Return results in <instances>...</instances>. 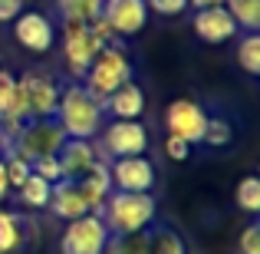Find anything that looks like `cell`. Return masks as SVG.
I'll list each match as a JSON object with an SVG mask.
<instances>
[{
  "label": "cell",
  "mask_w": 260,
  "mask_h": 254,
  "mask_svg": "<svg viewBox=\"0 0 260 254\" xmlns=\"http://www.w3.org/2000/svg\"><path fill=\"white\" fill-rule=\"evenodd\" d=\"M53 119L63 126L66 139H95L106 122V109L86 93L83 83L73 79L70 86H59V102Z\"/></svg>",
  "instance_id": "1"
},
{
  "label": "cell",
  "mask_w": 260,
  "mask_h": 254,
  "mask_svg": "<svg viewBox=\"0 0 260 254\" xmlns=\"http://www.w3.org/2000/svg\"><path fill=\"white\" fill-rule=\"evenodd\" d=\"M99 215L109 235H135V231L152 228L155 215H158V202L152 191H112Z\"/></svg>",
  "instance_id": "2"
},
{
  "label": "cell",
  "mask_w": 260,
  "mask_h": 254,
  "mask_svg": "<svg viewBox=\"0 0 260 254\" xmlns=\"http://www.w3.org/2000/svg\"><path fill=\"white\" fill-rule=\"evenodd\" d=\"M128 79H132V60H128V53L119 43H112V46H102L95 53V60L89 63V70L83 76V86L99 106H106L109 96L119 86H125Z\"/></svg>",
  "instance_id": "3"
},
{
  "label": "cell",
  "mask_w": 260,
  "mask_h": 254,
  "mask_svg": "<svg viewBox=\"0 0 260 254\" xmlns=\"http://www.w3.org/2000/svg\"><path fill=\"white\" fill-rule=\"evenodd\" d=\"M66 142V132L56 119H30L20 135L10 142L7 152H17L23 155L26 162H37V159H46V155H56Z\"/></svg>",
  "instance_id": "4"
},
{
  "label": "cell",
  "mask_w": 260,
  "mask_h": 254,
  "mask_svg": "<svg viewBox=\"0 0 260 254\" xmlns=\"http://www.w3.org/2000/svg\"><path fill=\"white\" fill-rule=\"evenodd\" d=\"M109 241V228L102 215L89 211L73 221H66L63 235H59V254H102Z\"/></svg>",
  "instance_id": "5"
},
{
  "label": "cell",
  "mask_w": 260,
  "mask_h": 254,
  "mask_svg": "<svg viewBox=\"0 0 260 254\" xmlns=\"http://www.w3.org/2000/svg\"><path fill=\"white\" fill-rule=\"evenodd\" d=\"M145 149H148V129L139 119H115L102 129V152L109 159L145 155Z\"/></svg>",
  "instance_id": "6"
},
{
  "label": "cell",
  "mask_w": 260,
  "mask_h": 254,
  "mask_svg": "<svg viewBox=\"0 0 260 254\" xmlns=\"http://www.w3.org/2000/svg\"><path fill=\"white\" fill-rule=\"evenodd\" d=\"M102 46L95 43V37L89 33V23H66L63 20V60H66V70L76 83H83L89 63L95 60Z\"/></svg>",
  "instance_id": "7"
},
{
  "label": "cell",
  "mask_w": 260,
  "mask_h": 254,
  "mask_svg": "<svg viewBox=\"0 0 260 254\" xmlns=\"http://www.w3.org/2000/svg\"><path fill=\"white\" fill-rule=\"evenodd\" d=\"M13 37L26 53L43 57L56 46V23L43 10H20V17H13Z\"/></svg>",
  "instance_id": "8"
},
{
  "label": "cell",
  "mask_w": 260,
  "mask_h": 254,
  "mask_svg": "<svg viewBox=\"0 0 260 254\" xmlns=\"http://www.w3.org/2000/svg\"><path fill=\"white\" fill-rule=\"evenodd\" d=\"M102 20L112 30V37H135V33L145 30L148 23V7L145 0H102Z\"/></svg>",
  "instance_id": "9"
},
{
  "label": "cell",
  "mask_w": 260,
  "mask_h": 254,
  "mask_svg": "<svg viewBox=\"0 0 260 254\" xmlns=\"http://www.w3.org/2000/svg\"><path fill=\"white\" fill-rule=\"evenodd\" d=\"M20 89L26 96V106H30V119H53L56 116V102H59V86L53 76L40 70H30L17 79Z\"/></svg>",
  "instance_id": "10"
},
{
  "label": "cell",
  "mask_w": 260,
  "mask_h": 254,
  "mask_svg": "<svg viewBox=\"0 0 260 254\" xmlns=\"http://www.w3.org/2000/svg\"><path fill=\"white\" fill-rule=\"evenodd\" d=\"M155 165L145 155H128V159L109 162V182L115 191H152L155 188Z\"/></svg>",
  "instance_id": "11"
},
{
  "label": "cell",
  "mask_w": 260,
  "mask_h": 254,
  "mask_svg": "<svg viewBox=\"0 0 260 254\" xmlns=\"http://www.w3.org/2000/svg\"><path fill=\"white\" fill-rule=\"evenodd\" d=\"M204 122H208V112H204L194 99H175V102H168V109H165L168 135H178V139H184L188 146L201 142Z\"/></svg>",
  "instance_id": "12"
},
{
  "label": "cell",
  "mask_w": 260,
  "mask_h": 254,
  "mask_svg": "<svg viewBox=\"0 0 260 254\" xmlns=\"http://www.w3.org/2000/svg\"><path fill=\"white\" fill-rule=\"evenodd\" d=\"M191 30H194V37L201 40V43H208V46H221V43H231L234 37H241L234 17H231L224 7L194 10V17H191Z\"/></svg>",
  "instance_id": "13"
},
{
  "label": "cell",
  "mask_w": 260,
  "mask_h": 254,
  "mask_svg": "<svg viewBox=\"0 0 260 254\" xmlns=\"http://www.w3.org/2000/svg\"><path fill=\"white\" fill-rule=\"evenodd\" d=\"M63 178H83L89 168L99 162V149L92 146V139H66L63 149L56 152Z\"/></svg>",
  "instance_id": "14"
},
{
  "label": "cell",
  "mask_w": 260,
  "mask_h": 254,
  "mask_svg": "<svg viewBox=\"0 0 260 254\" xmlns=\"http://www.w3.org/2000/svg\"><path fill=\"white\" fill-rule=\"evenodd\" d=\"M46 208H50L56 218H63V221H73V218H79V215H89V205H86V198L79 195L76 178H63V182L53 185L50 205H46Z\"/></svg>",
  "instance_id": "15"
},
{
  "label": "cell",
  "mask_w": 260,
  "mask_h": 254,
  "mask_svg": "<svg viewBox=\"0 0 260 254\" xmlns=\"http://www.w3.org/2000/svg\"><path fill=\"white\" fill-rule=\"evenodd\" d=\"M76 188H79V195L86 198L89 211H95V215H99L102 205H106V198L112 195V182H109V162L99 159L83 178H76Z\"/></svg>",
  "instance_id": "16"
},
{
  "label": "cell",
  "mask_w": 260,
  "mask_h": 254,
  "mask_svg": "<svg viewBox=\"0 0 260 254\" xmlns=\"http://www.w3.org/2000/svg\"><path fill=\"white\" fill-rule=\"evenodd\" d=\"M102 109H106L112 119H139V116L145 112V89L135 83V79H128L125 86H119L109 96Z\"/></svg>",
  "instance_id": "17"
},
{
  "label": "cell",
  "mask_w": 260,
  "mask_h": 254,
  "mask_svg": "<svg viewBox=\"0 0 260 254\" xmlns=\"http://www.w3.org/2000/svg\"><path fill=\"white\" fill-rule=\"evenodd\" d=\"M224 10L234 17L237 30L260 33V0H224Z\"/></svg>",
  "instance_id": "18"
},
{
  "label": "cell",
  "mask_w": 260,
  "mask_h": 254,
  "mask_svg": "<svg viewBox=\"0 0 260 254\" xmlns=\"http://www.w3.org/2000/svg\"><path fill=\"white\" fill-rule=\"evenodd\" d=\"M56 10L66 23H92L102 13V0H56Z\"/></svg>",
  "instance_id": "19"
},
{
  "label": "cell",
  "mask_w": 260,
  "mask_h": 254,
  "mask_svg": "<svg viewBox=\"0 0 260 254\" xmlns=\"http://www.w3.org/2000/svg\"><path fill=\"white\" fill-rule=\"evenodd\" d=\"M23 218L0 208V254H17L23 244Z\"/></svg>",
  "instance_id": "20"
},
{
  "label": "cell",
  "mask_w": 260,
  "mask_h": 254,
  "mask_svg": "<svg viewBox=\"0 0 260 254\" xmlns=\"http://www.w3.org/2000/svg\"><path fill=\"white\" fill-rule=\"evenodd\" d=\"M50 191H53V185L46 182V178H40V175H30L23 185L17 188V198H20V205L23 208H46L50 205Z\"/></svg>",
  "instance_id": "21"
},
{
  "label": "cell",
  "mask_w": 260,
  "mask_h": 254,
  "mask_svg": "<svg viewBox=\"0 0 260 254\" xmlns=\"http://www.w3.org/2000/svg\"><path fill=\"white\" fill-rule=\"evenodd\" d=\"M148 254H188V244L175 228H152L148 231Z\"/></svg>",
  "instance_id": "22"
},
{
  "label": "cell",
  "mask_w": 260,
  "mask_h": 254,
  "mask_svg": "<svg viewBox=\"0 0 260 254\" xmlns=\"http://www.w3.org/2000/svg\"><path fill=\"white\" fill-rule=\"evenodd\" d=\"M231 142H234V126H231L224 116H208L204 132H201V146H208V149H228Z\"/></svg>",
  "instance_id": "23"
},
{
  "label": "cell",
  "mask_w": 260,
  "mask_h": 254,
  "mask_svg": "<svg viewBox=\"0 0 260 254\" xmlns=\"http://www.w3.org/2000/svg\"><path fill=\"white\" fill-rule=\"evenodd\" d=\"M237 63L247 76H260V33H241L237 40Z\"/></svg>",
  "instance_id": "24"
},
{
  "label": "cell",
  "mask_w": 260,
  "mask_h": 254,
  "mask_svg": "<svg viewBox=\"0 0 260 254\" xmlns=\"http://www.w3.org/2000/svg\"><path fill=\"white\" fill-rule=\"evenodd\" d=\"M102 254H148V231L135 235H109Z\"/></svg>",
  "instance_id": "25"
},
{
  "label": "cell",
  "mask_w": 260,
  "mask_h": 254,
  "mask_svg": "<svg viewBox=\"0 0 260 254\" xmlns=\"http://www.w3.org/2000/svg\"><path fill=\"white\" fill-rule=\"evenodd\" d=\"M237 208L247 215H260V178L257 175H244L237 182Z\"/></svg>",
  "instance_id": "26"
},
{
  "label": "cell",
  "mask_w": 260,
  "mask_h": 254,
  "mask_svg": "<svg viewBox=\"0 0 260 254\" xmlns=\"http://www.w3.org/2000/svg\"><path fill=\"white\" fill-rule=\"evenodd\" d=\"M0 159H4V172H7V182H10V188H20V185H23L26 178L33 175L30 162H26L23 155H17V152H4Z\"/></svg>",
  "instance_id": "27"
},
{
  "label": "cell",
  "mask_w": 260,
  "mask_h": 254,
  "mask_svg": "<svg viewBox=\"0 0 260 254\" xmlns=\"http://www.w3.org/2000/svg\"><path fill=\"white\" fill-rule=\"evenodd\" d=\"M30 168H33V175L46 178L50 185L63 182V168H59V159H56V155H46V159H37V162H30Z\"/></svg>",
  "instance_id": "28"
},
{
  "label": "cell",
  "mask_w": 260,
  "mask_h": 254,
  "mask_svg": "<svg viewBox=\"0 0 260 254\" xmlns=\"http://www.w3.org/2000/svg\"><path fill=\"white\" fill-rule=\"evenodd\" d=\"M148 13H158V17H181L188 13V0H145Z\"/></svg>",
  "instance_id": "29"
},
{
  "label": "cell",
  "mask_w": 260,
  "mask_h": 254,
  "mask_svg": "<svg viewBox=\"0 0 260 254\" xmlns=\"http://www.w3.org/2000/svg\"><path fill=\"white\" fill-rule=\"evenodd\" d=\"M241 254H260V221H250L241 231Z\"/></svg>",
  "instance_id": "30"
},
{
  "label": "cell",
  "mask_w": 260,
  "mask_h": 254,
  "mask_svg": "<svg viewBox=\"0 0 260 254\" xmlns=\"http://www.w3.org/2000/svg\"><path fill=\"white\" fill-rule=\"evenodd\" d=\"M165 155L172 162H188L191 159V146L184 139H178V135H168L165 139Z\"/></svg>",
  "instance_id": "31"
},
{
  "label": "cell",
  "mask_w": 260,
  "mask_h": 254,
  "mask_svg": "<svg viewBox=\"0 0 260 254\" xmlns=\"http://www.w3.org/2000/svg\"><path fill=\"white\" fill-rule=\"evenodd\" d=\"M13 86H17V76H13V73H7V70H0V116L7 112V106H10Z\"/></svg>",
  "instance_id": "32"
},
{
  "label": "cell",
  "mask_w": 260,
  "mask_h": 254,
  "mask_svg": "<svg viewBox=\"0 0 260 254\" xmlns=\"http://www.w3.org/2000/svg\"><path fill=\"white\" fill-rule=\"evenodd\" d=\"M20 10H23V0H0V23H13Z\"/></svg>",
  "instance_id": "33"
},
{
  "label": "cell",
  "mask_w": 260,
  "mask_h": 254,
  "mask_svg": "<svg viewBox=\"0 0 260 254\" xmlns=\"http://www.w3.org/2000/svg\"><path fill=\"white\" fill-rule=\"evenodd\" d=\"M188 7H194V10H208V7H224V0H188Z\"/></svg>",
  "instance_id": "34"
},
{
  "label": "cell",
  "mask_w": 260,
  "mask_h": 254,
  "mask_svg": "<svg viewBox=\"0 0 260 254\" xmlns=\"http://www.w3.org/2000/svg\"><path fill=\"white\" fill-rule=\"evenodd\" d=\"M10 195V182H7V172H4V159H0V202Z\"/></svg>",
  "instance_id": "35"
},
{
  "label": "cell",
  "mask_w": 260,
  "mask_h": 254,
  "mask_svg": "<svg viewBox=\"0 0 260 254\" xmlns=\"http://www.w3.org/2000/svg\"><path fill=\"white\" fill-rule=\"evenodd\" d=\"M0 155H4V142H0Z\"/></svg>",
  "instance_id": "36"
}]
</instances>
